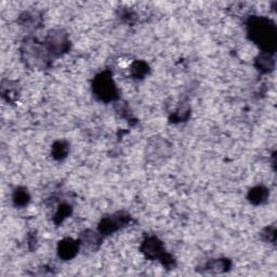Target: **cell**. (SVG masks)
Instances as JSON below:
<instances>
[{
    "label": "cell",
    "mask_w": 277,
    "mask_h": 277,
    "mask_svg": "<svg viewBox=\"0 0 277 277\" xmlns=\"http://www.w3.org/2000/svg\"><path fill=\"white\" fill-rule=\"evenodd\" d=\"M266 197V190H264L263 188H255L250 192V195H249V198L252 203L259 204L262 203L263 200L265 199Z\"/></svg>",
    "instance_id": "cell-6"
},
{
    "label": "cell",
    "mask_w": 277,
    "mask_h": 277,
    "mask_svg": "<svg viewBox=\"0 0 277 277\" xmlns=\"http://www.w3.org/2000/svg\"><path fill=\"white\" fill-rule=\"evenodd\" d=\"M48 49L53 54H61L64 52L68 47V41L65 35H62L61 32H54L49 35L48 38Z\"/></svg>",
    "instance_id": "cell-3"
},
{
    "label": "cell",
    "mask_w": 277,
    "mask_h": 277,
    "mask_svg": "<svg viewBox=\"0 0 277 277\" xmlns=\"http://www.w3.org/2000/svg\"><path fill=\"white\" fill-rule=\"evenodd\" d=\"M249 34L251 38L258 43L261 47L271 48L275 45L276 41V32L274 25L271 24L269 21L255 18L250 21L249 25Z\"/></svg>",
    "instance_id": "cell-1"
},
{
    "label": "cell",
    "mask_w": 277,
    "mask_h": 277,
    "mask_svg": "<svg viewBox=\"0 0 277 277\" xmlns=\"http://www.w3.org/2000/svg\"><path fill=\"white\" fill-rule=\"evenodd\" d=\"M78 251V245L73 239H64L59 245V254L61 258L68 260L73 258Z\"/></svg>",
    "instance_id": "cell-5"
},
{
    "label": "cell",
    "mask_w": 277,
    "mask_h": 277,
    "mask_svg": "<svg viewBox=\"0 0 277 277\" xmlns=\"http://www.w3.org/2000/svg\"><path fill=\"white\" fill-rule=\"evenodd\" d=\"M93 88L96 96L103 101H112L117 98L114 81L107 73H103L95 78Z\"/></svg>",
    "instance_id": "cell-2"
},
{
    "label": "cell",
    "mask_w": 277,
    "mask_h": 277,
    "mask_svg": "<svg viewBox=\"0 0 277 277\" xmlns=\"http://www.w3.org/2000/svg\"><path fill=\"white\" fill-rule=\"evenodd\" d=\"M54 155L57 158H62V157H64L67 153V147L66 145L63 143V142H58V143H55L54 145Z\"/></svg>",
    "instance_id": "cell-8"
},
{
    "label": "cell",
    "mask_w": 277,
    "mask_h": 277,
    "mask_svg": "<svg viewBox=\"0 0 277 277\" xmlns=\"http://www.w3.org/2000/svg\"><path fill=\"white\" fill-rule=\"evenodd\" d=\"M143 252L147 253L149 258H161L164 254L162 242L156 238H150L144 242Z\"/></svg>",
    "instance_id": "cell-4"
},
{
    "label": "cell",
    "mask_w": 277,
    "mask_h": 277,
    "mask_svg": "<svg viewBox=\"0 0 277 277\" xmlns=\"http://www.w3.org/2000/svg\"><path fill=\"white\" fill-rule=\"evenodd\" d=\"M147 69H148V66L144 63H141V62H136V63L132 66V72L133 74H135L136 77H142V76H144L148 72Z\"/></svg>",
    "instance_id": "cell-9"
},
{
    "label": "cell",
    "mask_w": 277,
    "mask_h": 277,
    "mask_svg": "<svg viewBox=\"0 0 277 277\" xmlns=\"http://www.w3.org/2000/svg\"><path fill=\"white\" fill-rule=\"evenodd\" d=\"M29 194L26 191H17L15 194V202L17 205L23 206L29 202Z\"/></svg>",
    "instance_id": "cell-7"
}]
</instances>
